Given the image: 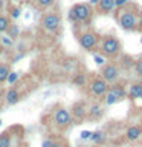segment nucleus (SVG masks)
<instances>
[{"mask_svg":"<svg viewBox=\"0 0 142 147\" xmlns=\"http://www.w3.org/2000/svg\"><path fill=\"white\" fill-rule=\"evenodd\" d=\"M72 117L76 119V121H82L86 117H87V107H86V103L82 101H78V103L73 104L72 107Z\"/></svg>","mask_w":142,"mask_h":147,"instance_id":"obj_10","label":"nucleus"},{"mask_svg":"<svg viewBox=\"0 0 142 147\" xmlns=\"http://www.w3.org/2000/svg\"><path fill=\"white\" fill-rule=\"evenodd\" d=\"M141 43H142V38H141Z\"/></svg>","mask_w":142,"mask_h":147,"instance_id":"obj_37","label":"nucleus"},{"mask_svg":"<svg viewBox=\"0 0 142 147\" xmlns=\"http://www.w3.org/2000/svg\"><path fill=\"white\" fill-rule=\"evenodd\" d=\"M118 22L122 29L125 31H133L139 25V18L136 17V14L133 11H121V14L118 16Z\"/></svg>","mask_w":142,"mask_h":147,"instance_id":"obj_2","label":"nucleus"},{"mask_svg":"<svg viewBox=\"0 0 142 147\" xmlns=\"http://www.w3.org/2000/svg\"><path fill=\"white\" fill-rule=\"evenodd\" d=\"M109 83H105L102 78H95L93 81L90 83V92L95 96H104L109 90Z\"/></svg>","mask_w":142,"mask_h":147,"instance_id":"obj_9","label":"nucleus"},{"mask_svg":"<svg viewBox=\"0 0 142 147\" xmlns=\"http://www.w3.org/2000/svg\"><path fill=\"white\" fill-rule=\"evenodd\" d=\"M60 25H61V18H60L57 12H49L41 18V28L49 34H55L58 31Z\"/></svg>","mask_w":142,"mask_h":147,"instance_id":"obj_3","label":"nucleus"},{"mask_svg":"<svg viewBox=\"0 0 142 147\" xmlns=\"http://www.w3.org/2000/svg\"><path fill=\"white\" fill-rule=\"evenodd\" d=\"M55 123H57V126L58 127H69L70 126V123H72V115L70 112H69L67 109H64V107H58L57 110H55Z\"/></svg>","mask_w":142,"mask_h":147,"instance_id":"obj_7","label":"nucleus"},{"mask_svg":"<svg viewBox=\"0 0 142 147\" xmlns=\"http://www.w3.org/2000/svg\"><path fill=\"white\" fill-rule=\"evenodd\" d=\"M127 95H128V98H130V100L142 98V83H135V84H131Z\"/></svg>","mask_w":142,"mask_h":147,"instance_id":"obj_13","label":"nucleus"},{"mask_svg":"<svg viewBox=\"0 0 142 147\" xmlns=\"http://www.w3.org/2000/svg\"><path fill=\"white\" fill-rule=\"evenodd\" d=\"M101 78L105 81V83H116L118 81V78H119V69L116 64H113V63H109V64H105V66L101 69Z\"/></svg>","mask_w":142,"mask_h":147,"instance_id":"obj_6","label":"nucleus"},{"mask_svg":"<svg viewBox=\"0 0 142 147\" xmlns=\"http://www.w3.org/2000/svg\"><path fill=\"white\" fill-rule=\"evenodd\" d=\"M50 144H52V140H44L41 147H50Z\"/></svg>","mask_w":142,"mask_h":147,"instance_id":"obj_31","label":"nucleus"},{"mask_svg":"<svg viewBox=\"0 0 142 147\" xmlns=\"http://www.w3.org/2000/svg\"><path fill=\"white\" fill-rule=\"evenodd\" d=\"M2 96H3V90H2V87H0V100H2Z\"/></svg>","mask_w":142,"mask_h":147,"instance_id":"obj_34","label":"nucleus"},{"mask_svg":"<svg viewBox=\"0 0 142 147\" xmlns=\"http://www.w3.org/2000/svg\"><path fill=\"white\" fill-rule=\"evenodd\" d=\"M9 2H17V0H9Z\"/></svg>","mask_w":142,"mask_h":147,"instance_id":"obj_35","label":"nucleus"},{"mask_svg":"<svg viewBox=\"0 0 142 147\" xmlns=\"http://www.w3.org/2000/svg\"><path fill=\"white\" fill-rule=\"evenodd\" d=\"M80 45L82 49L92 51L98 45V35L93 34V32H84V34L80 35Z\"/></svg>","mask_w":142,"mask_h":147,"instance_id":"obj_8","label":"nucleus"},{"mask_svg":"<svg viewBox=\"0 0 142 147\" xmlns=\"http://www.w3.org/2000/svg\"><path fill=\"white\" fill-rule=\"evenodd\" d=\"M11 72L9 71V66L8 64H0V84H3V83H6V78H8V74Z\"/></svg>","mask_w":142,"mask_h":147,"instance_id":"obj_16","label":"nucleus"},{"mask_svg":"<svg viewBox=\"0 0 142 147\" xmlns=\"http://www.w3.org/2000/svg\"><path fill=\"white\" fill-rule=\"evenodd\" d=\"M0 126H2V119H0Z\"/></svg>","mask_w":142,"mask_h":147,"instance_id":"obj_36","label":"nucleus"},{"mask_svg":"<svg viewBox=\"0 0 142 147\" xmlns=\"http://www.w3.org/2000/svg\"><path fill=\"white\" fill-rule=\"evenodd\" d=\"M90 135H92V132H89V130H82L81 132V140H90Z\"/></svg>","mask_w":142,"mask_h":147,"instance_id":"obj_28","label":"nucleus"},{"mask_svg":"<svg viewBox=\"0 0 142 147\" xmlns=\"http://www.w3.org/2000/svg\"><path fill=\"white\" fill-rule=\"evenodd\" d=\"M135 72L137 74L139 77H142V58H139V60H136L135 61Z\"/></svg>","mask_w":142,"mask_h":147,"instance_id":"obj_23","label":"nucleus"},{"mask_svg":"<svg viewBox=\"0 0 142 147\" xmlns=\"http://www.w3.org/2000/svg\"><path fill=\"white\" fill-rule=\"evenodd\" d=\"M105 140V136H104V133L102 132H92V135H90V141L92 142H95V144H99V142H104Z\"/></svg>","mask_w":142,"mask_h":147,"instance_id":"obj_18","label":"nucleus"},{"mask_svg":"<svg viewBox=\"0 0 142 147\" xmlns=\"http://www.w3.org/2000/svg\"><path fill=\"white\" fill-rule=\"evenodd\" d=\"M11 25V20H9L8 16H3L0 14V32H6V29Z\"/></svg>","mask_w":142,"mask_h":147,"instance_id":"obj_17","label":"nucleus"},{"mask_svg":"<svg viewBox=\"0 0 142 147\" xmlns=\"http://www.w3.org/2000/svg\"><path fill=\"white\" fill-rule=\"evenodd\" d=\"M96 6H98V9L102 14H109V12H112L113 9L116 8L115 6V0H99Z\"/></svg>","mask_w":142,"mask_h":147,"instance_id":"obj_14","label":"nucleus"},{"mask_svg":"<svg viewBox=\"0 0 142 147\" xmlns=\"http://www.w3.org/2000/svg\"><path fill=\"white\" fill-rule=\"evenodd\" d=\"M55 0H37V5L40 8H49L50 5H54Z\"/></svg>","mask_w":142,"mask_h":147,"instance_id":"obj_24","label":"nucleus"},{"mask_svg":"<svg viewBox=\"0 0 142 147\" xmlns=\"http://www.w3.org/2000/svg\"><path fill=\"white\" fill-rule=\"evenodd\" d=\"M141 135H142V127L141 126H131V127H128L127 132H125V138L128 141H136L137 138H141Z\"/></svg>","mask_w":142,"mask_h":147,"instance_id":"obj_12","label":"nucleus"},{"mask_svg":"<svg viewBox=\"0 0 142 147\" xmlns=\"http://www.w3.org/2000/svg\"><path fill=\"white\" fill-rule=\"evenodd\" d=\"M5 8V0H0V11Z\"/></svg>","mask_w":142,"mask_h":147,"instance_id":"obj_32","label":"nucleus"},{"mask_svg":"<svg viewBox=\"0 0 142 147\" xmlns=\"http://www.w3.org/2000/svg\"><path fill=\"white\" fill-rule=\"evenodd\" d=\"M84 83H86L84 74H76V77L73 78V84L75 86H84Z\"/></svg>","mask_w":142,"mask_h":147,"instance_id":"obj_21","label":"nucleus"},{"mask_svg":"<svg viewBox=\"0 0 142 147\" xmlns=\"http://www.w3.org/2000/svg\"><path fill=\"white\" fill-rule=\"evenodd\" d=\"M5 101H6V104H9V106L17 104L18 101H20V92H18L15 87H11V89L5 94Z\"/></svg>","mask_w":142,"mask_h":147,"instance_id":"obj_11","label":"nucleus"},{"mask_svg":"<svg viewBox=\"0 0 142 147\" xmlns=\"http://www.w3.org/2000/svg\"><path fill=\"white\" fill-rule=\"evenodd\" d=\"M128 3V0H115V6L116 8H121L124 6V5H127Z\"/></svg>","mask_w":142,"mask_h":147,"instance_id":"obj_29","label":"nucleus"},{"mask_svg":"<svg viewBox=\"0 0 142 147\" xmlns=\"http://www.w3.org/2000/svg\"><path fill=\"white\" fill-rule=\"evenodd\" d=\"M87 113H89L90 118H95L96 119V118H99L101 115H102V109H101L99 104H93L89 110H87Z\"/></svg>","mask_w":142,"mask_h":147,"instance_id":"obj_15","label":"nucleus"},{"mask_svg":"<svg viewBox=\"0 0 142 147\" xmlns=\"http://www.w3.org/2000/svg\"><path fill=\"white\" fill-rule=\"evenodd\" d=\"M98 2H99V0H90L89 5H98Z\"/></svg>","mask_w":142,"mask_h":147,"instance_id":"obj_33","label":"nucleus"},{"mask_svg":"<svg viewBox=\"0 0 142 147\" xmlns=\"http://www.w3.org/2000/svg\"><path fill=\"white\" fill-rule=\"evenodd\" d=\"M101 51L105 57H116L121 51V43L115 37H105L102 40V45H101Z\"/></svg>","mask_w":142,"mask_h":147,"instance_id":"obj_4","label":"nucleus"},{"mask_svg":"<svg viewBox=\"0 0 142 147\" xmlns=\"http://www.w3.org/2000/svg\"><path fill=\"white\" fill-rule=\"evenodd\" d=\"M93 60H95V63L98 64V66H102V64L105 63V58L102 57V55H95Z\"/></svg>","mask_w":142,"mask_h":147,"instance_id":"obj_27","label":"nucleus"},{"mask_svg":"<svg viewBox=\"0 0 142 147\" xmlns=\"http://www.w3.org/2000/svg\"><path fill=\"white\" fill-rule=\"evenodd\" d=\"M6 34L11 40H14L15 37H18V34H20V29H18L17 25H9V28L6 29Z\"/></svg>","mask_w":142,"mask_h":147,"instance_id":"obj_19","label":"nucleus"},{"mask_svg":"<svg viewBox=\"0 0 142 147\" xmlns=\"http://www.w3.org/2000/svg\"><path fill=\"white\" fill-rule=\"evenodd\" d=\"M17 80H18V74L17 72H9L8 74V78H6V81L9 83V84H15V83H17Z\"/></svg>","mask_w":142,"mask_h":147,"instance_id":"obj_22","label":"nucleus"},{"mask_svg":"<svg viewBox=\"0 0 142 147\" xmlns=\"http://www.w3.org/2000/svg\"><path fill=\"white\" fill-rule=\"evenodd\" d=\"M92 16V8L90 5L86 3H76L73 5L69 11V18L73 23H80V22H87Z\"/></svg>","mask_w":142,"mask_h":147,"instance_id":"obj_1","label":"nucleus"},{"mask_svg":"<svg viewBox=\"0 0 142 147\" xmlns=\"http://www.w3.org/2000/svg\"><path fill=\"white\" fill-rule=\"evenodd\" d=\"M0 147H11V136L8 132H3L0 135Z\"/></svg>","mask_w":142,"mask_h":147,"instance_id":"obj_20","label":"nucleus"},{"mask_svg":"<svg viewBox=\"0 0 142 147\" xmlns=\"http://www.w3.org/2000/svg\"><path fill=\"white\" fill-rule=\"evenodd\" d=\"M81 147H86V146H81Z\"/></svg>","mask_w":142,"mask_h":147,"instance_id":"obj_38","label":"nucleus"},{"mask_svg":"<svg viewBox=\"0 0 142 147\" xmlns=\"http://www.w3.org/2000/svg\"><path fill=\"white\" fill-rule=\"evenodd\" d=\"M104 96H105V104L112 106V104H115V103H118V101L125 98V90H124V87L121 84H115L112 87H109L107 94H105Z\"/></svg>","mask_w":142,"mask_h":147,"instance_id":"obj_5","label":"nucleus"},{"mask_svg":"<svg viewBox=\"0 0 142 147\" xmlns=\"http://www.w3.org/2000/svg\"><path fill=\"white\" fill-rule=\"evenodd\" d=\"M20 8H18V6H12L11 8V17L12 18H18V17H20Z\"/></svg>","mask_w":142,"mask_h":147,"instance_id":"obj_25","label":"nucleus"},{"mask_svg":"<svg viewBox=\"0 0 142 147\" xmlns=\"http://www.w3.org/2000/svg\"><path fill=\"white\" fill-rule=\"evenodd\" d=\"M50 147H64L61 141H52V144H50Z\"/></svg>","mask_w":142,"mask_h":147,"instance_id":"obj_30","label":"nucleus"},{"mask_svg":"<svg viewBox=\"0 0 142 147\" xmlns=\"http://www.w3.org/2000/svg\"><path fill=\"white\" fill-rule=\"evenodd\" d=\"M0 41H2V45L5 46V48H9V46H12V40L9 38L8 35H6V37H2V38H0Z\"/></svg>","mask_w":142,"mask_h":147,"instance_id":"obj_26","label":"nucleus"}]
</instances>
